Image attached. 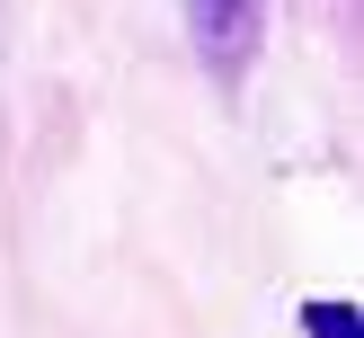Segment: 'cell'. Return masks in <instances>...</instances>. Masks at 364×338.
Here are the masks:
<instances>
[{
	"label": "cell",
	"mask_w": 364,
	"mask_h": 338,
	"mask_svg": "<svg viewBox=\"0 0 364 338\" xmlns=\"http://www.w3.org/2000/svg\"><path fill=\"white\" fill-rule=\"evenodd\" d=\"M311 338H355V312L347 302H311Z\"/></svg>",
	"instance_id": "2"
},
{
	"label": "cell",
	"mask_w": 364,
	"mask_h": 338,
	"mask_svg": "<svg viewBox=\"0 0 364 338\" xmlns=\"http://www.w3.org/2000/svg\"><path fill=\"white\" fill-rule=\"evenodd\" d=\"M187 27H196V53L231 80V71H249V53H258L267 0H187Z\"/></svg>",
	"instance_id": "1"
}]
</instances>
